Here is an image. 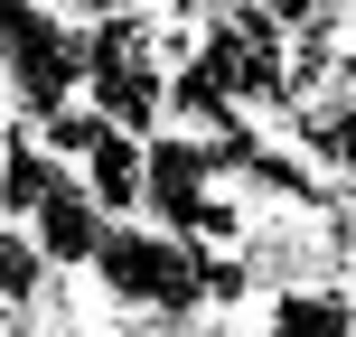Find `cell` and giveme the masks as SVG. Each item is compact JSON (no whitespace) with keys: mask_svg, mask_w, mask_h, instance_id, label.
<instances>
[{"mask_svg":"<svg viewBox=\"0 0 356 337\" xmlns=\"http://www.w3.org/2000/svg\"><path fill=\"white\" fill-rule=\"evenodd\" d=\"M85 272L104 281V300L122 309V319H197V263L150 215H113Z\"/></svg>","mask_w":356,"mask_h":337,"instance_id":"6da1fadb","label":"cell"},{"mask_svg":"<svg viewBox=\"0 0 356 337\" xmlns=\"http://www.w3.org/2000/svg\"><path fill=\"white\" fill-rule=\"evenodd\" d=\"M75 85H85V19H66L56 0H29V19H19L10 47H0V94H10V113L38 122V113L66 104Z\"/></svg>","mask_w":356,"mask_h":337,"instance_id":"7a4b0ae2","label":"cell"},{"mask_svg":"<svg viewBox=\"0 0 356 337\" xmlns=\"http://www.w3.org/2000/svg\"><path fill=\"white\" fill-rule=\"evenodd\" d=\"M19 225H29V244L47 253V272H85V263H94V244H104V225H113V215L94 206L85 188H75V169H56V178H47V197H38V206L19 215Z\"/></svg>","mask_w":356,"mask_h":337,"instance_id":"3957f363","label":"cell"},{"mask_svg":"<svg viewBox=\"0 0 356 337\" xmlns=\"http://www.w3.org/2000/svg\"><path fill=\"white\" fill-rule=\"evenodd\" d=\"M253 319H263V337H356V290H347V272L282 281V290L253 300Z\"/></svg>","mask_w":356,"mask_h":337,"instance_id":"277c9868","label":"cell"},{"mask_svg":"<svg viewBox=\"0 0 356 337\" xmlns=\"http://www.w3.org/2000/svg\"><path fill=\"white\" fill-rule=\"evenodd\" d=\"M75 188H85L104 215H141V141L104 122V141H94L85 160H75Z\"/></svg>","mask_w":356,"mask_h":337,"instance_id":"5b68a950","label":"cell"},{"mask_svg":"<svg viewBox=\"0 0 356 337\" xmlns=\"http://www.w3.org/2000/svg\"><path fill=\"white\" fill-rule=\"evenodd\" d=\"M47 253L29 244V225H19V215H0V309H38L47 300Z\"/></svg>","mask_w":356,"mask_h":337,"instance_id":"8992f818","label":"cell"}]
</instances>
